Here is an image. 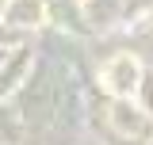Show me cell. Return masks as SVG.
Here are the masks:
<instances>
[{"instance_id":"obj_1","label":"cell","mask_w":153,"mask_h":145,"mask_svg":"<svg viewBox=\"0 0 153 145\" xmlns=\"http://www.w3.org/2000/svg\"><path fill=\"white\" fill-rule=\"evenodd\" d=\"M107 88L111 92H130L134 80H138V65H134V57H115L111 65H107Z\"/></svg>"}]
</instances>
